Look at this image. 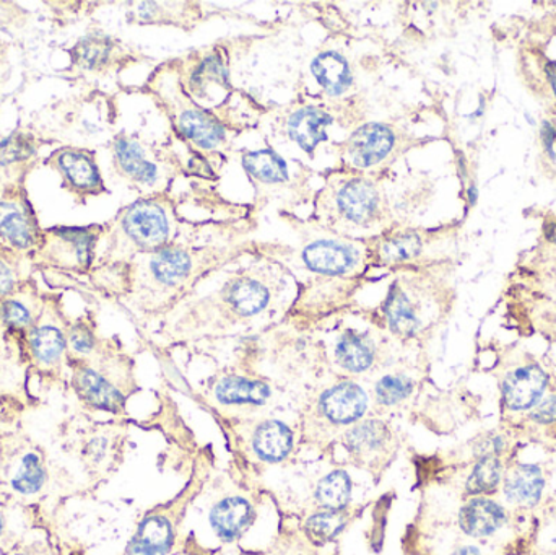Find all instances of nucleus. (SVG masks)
<instances>
[{
    "mask_svg": "<svg viewBox=\"0 0 556 555\" xmlns=\"http://www.w3.org/2000/svg\"><path fill=\"white\" fill-rule=\"evenodd\" d=\"M227 248H192L173 243L132 260V293L143 310L162 308L185 295L199 277L233 257Z\"/></svg>",
    "mask_w": 556,
    "mask_h": 555,
    "instance_id": "1",
    "label": "nucleus"
},
{
    "mask_svg": "<svg viewBox=\"0 0 556 555\" xmlns=\"http://www.w3.org/2000/svg\"><path fill=\"white\" fill-rule=\"evenodd\" d=\"M314 205V224L345 237L356 230L382 227L389 215L378 181L371 175L346 168L326 178Z\"/></svg>",
    "mask_w": 556,
    "mask_h": 555,
    "instance_id": "2",
    "label": "nucleus"
},
{
    "mask_svg": "<svg viewBox=\"0 0 556 555\" xmlns=\"http://www.w3.org/2000/svg\"><path fill=\"white\" fill-rule=\"evenodd\" d=\"M104 230L110 260L155 253L175 243L179 230L175 201L166 194L140 199L123 209Z\"/></svg>",
    "mask_w": 556,
    "mask_h": 555,
    "instance_id": "3",
    "label": "nucleus"
},
{
    "mask_svg": "<svg viewBox=\"0 0 556 555\" xmlns=\"http://www.w3.org/2000/svg\"><path fill=\"white\" fill-rule=\"evenodd\" d=\"M147 87L152 88L153 93L162 100L176 133L182 139L208 153L220 152L228 147L230 134L225 124L192 100L176 72L173 74L168 68L160 67Z\"/></svg>",
    "mask_w": 556,
    "mask_h": 555,
    "instance_id": "4",
    "label": "nucleus"
},
{
    "mask_svg": "<svg viewBox=\"0 0 556 555\" xmlns=\"http://www.w3.org/2000/svg\"><path fill=\"white\" fill-rule=\"evenodd\" d=\"M304 230L300 251L303 266L324 277H353L369 266L368 241L355 240L314 224Z\"/></svg>",
    "mask_w": 556,
    "mask_h": 555,
    "instance_id": "5",
    "label": "nucleus"
},
{
    "mask_svg": "<svg viewBox=\"0 0 556 555\" xmlns=\"http://www.w3.org/2000/svg\"><path fill=\"white\" fill-rule=\"evenodd\" d=\"M114 168L127 181L150 195L162 194L175 176V165L162 150L136 136H119L113 146Z\"/></svg>",
    "mask_w": 556,
    "mask_h": 555,
    "instance_id": "6",
    "label": "nucleus"
},
{
    "mask_svg": "<svg viewBox=\"0 0 556 555\" xmlns=\"http://www.w3.org/2000/svg\"><path fill=\"white\" fill-rule=\"evenodd\" d=\"M104 227H61L42 231V241L35 251L36 263L65 270H87L94 256Z\"/></svg>",
    "mask_w": 556,
    "mask_h": 555,
    "instance_id": "7",
    "label": "nucleus"
},
{
    "mask_svg": "<svg viewBox=\"0 0 556 555\" xmlns=\"http://www.w3.org/2000/svg\"><path fill=\"white\" fill-rule=\"evenodd\" d=\"M401 137L389 124L369 123L356 127L352 136L342 143L343 168L352 172L368 173L388 165L395 155Z\"/></svg>",
    "mask_w": 556,
    "mask_h": 555,
    "instance_id": "8",
    "label": "nucleus"
},
{
    "mask_svg": "<svg viewBox=\"0 0 556 555\" xmlns=\"http://www.w3.org/2000/svg\"><path fill=\"white\" fill-rule=\"evenodd\" d=\"M276 289L264 270L248 269L225 282L217 293L218 308L233 321L256 318L273 305Z\"/></svg>",
    "mask_w": 556,
    "mask_h": 555,
    "instance_id": "9",
    "label": "nucleus"
},
{
    "mask_svg": "<svg viewBox=\"0 0 556 555\" xmlns=\"http://www.w3.org/2000/svg\"><path fill=\"white\" fill-rule=\"evenodd\" d=\"M343 446L350 459L359 468H388L395 452V436L388 424L366 419L350 427L343 437Z\"/></svg>",
    "mask_w": 556,
    "mask_h": 555,
    "instance_id": "10",
    "label": "nucleus"
},
{
    "mask_svg": "<svg viewBox=\"0 0 556 555\" xmlns=\"http://www.w3.org/2000/svg\"><path fill=\"white\" fill-rule=\"evenodd\" d=\"M41 241L42 231L28 199L13 186L0 198V243L29 253L38 250Z\"/></svg>",
    "mask_w": 556,
    "mask_h": 555,
    "instance_id": "11",
    "label": "nucleus"
},
{
    "mask_svg": "<svg viewBox=\"0 0 556 555\" xmlns=\"http://www.w3.org/2000/svg\"><path fill=\"white\" fill-rule=\"evenodd\" d=\"M74 387L78 398L94 409L121 413L126 404V394L103 361L75 358Z\"/></svg>",
    "mask_w": 556,
    "mask_h": 555,
    "instance_id": "12",
    "label": "nucleus"
},
{
    "mask_svg": "<svg viewBox=\"0 0 556 555\" xmlns=\"http://www.w3.org/2000/svg\"><path fill=\"white\" fill-rule=\"evenodd\" d=\"M48 163L61 175L62 186L77 198L85 199L106 191L94 153L90 150L65 147L54 152Z\"/></svg>",
    "mask_w": 556,
    "mask_h": 555,
    "instance_id": "13",
    "label": "nucleus"
},
{
    "mask_svg": "<svg viewBox=\"0 0 556 555\" xmlns=\"http://www.w3.org/2000/svg\"><path fill=\"white\" fill-rule=\"evenodd\" d=\"M382 323L401 339H412L425 328V305L421 295L405 280H395L381 305Z\"/></svg>",
    "mask_w": 556,
    "mask_h": 555,
    "instance_id": "14",
    "label": "nucleus"
},
{
    "mask_svg": "<svg viewBox=\"0 0 556 555\" xmlns=\"http://www.w3.org/2000/svg\"><path fill=\"white\" fill-rule=\"evenodd\" d=\"M368 394L353 381H340L320 394L317 416L330 427H349L359 422L368 411Z\"/></svg>",
    "mask_w": 556,
    "mask_h": 555,
    "instance_id": "15",
    "label": "nucleus"
},
{
    "mask_svg": "<svg viewBox=\"0 0 556 555\" xmlns=\"http://www.w3.org/2000/svg\"><path fill=\"white\" fill-rule=\"evenodd\" d=\"M26 342L33 361L42 370L58 368L67 354V332L49 308H42L38 321L26 335Z\"/></svg>",
    "mask_w": 556,
    "mask_h": 555,
    "instance_id": "16",
    "label": "nucleus"
},
{
    "mask_svg": "<svg viewBox=\"0 0 556 555\" xmlns=\"http://www.w3.org/2000/svg\"><path fill=\"white\" fill-rule=\"evenodd\" d=\"M547 374L538 365H526L511 371L503 381V403L513 413L538 406L547 388Z\"/></svg>",
    "mask_w": 556,
    "mask_h": 555,
    "instance_id": "17",
    "label": "nucleus"
},
{
    "mask_svg": "<svg viewBox=\"0 0 556 555\" xmlns=\"http://www.w3.org/2000/svg\"><path fill=\"white\" fill-rule=\"evenodd\" d=\"M333 117L323 108L304 104L288 113L285 119V133L291 142L296 143L303 152L313 153L320 142L329 139L327 129Z\"/></svg>",
    "mask_w": 556,
    "mask_h": 555,
    "instance_id": "18",
    "label": "nucleus"
},
{
    "mask_svg": "<svg viewBox=\"0 0 556 555\" xmlns=\"http://www.w3.org/2000/svg\"><path fill=\"white\" fill-rule=\"evenodd\" d=\"M243 168L257 191L276 195L291 186V173L288 163L274 150H256L243 155Z\"/></svg>",
    "mask_w": 556,
    "mask_h": 555,
    "instance_id": "19",
    "label": "nucleus"
},
{
    "mask_svg": "<svg viewBox=\"0 0 556 555\" xmlns=\"http://www.w3.org/2000/svg\"><path fill=\"white\" fill-rule=\"evenodd\" d=\"M214 85L220 90H227L230 87L228 64L218 49H208L202 52L201 58L195 59V64L189 72L188 81L182 87L191 94L192 100L195 98V101H214V94H212Z\"/></svg>",
    "mask_w": 556,
    "mask_h": 555,
    "instance_id": "20",
    "label": "nucleus"
},
{
    "mask_svg": "<svg viewBox=\"0 0 556 555\" xmlns=\"http://www.w3.org/2000/svg\"><path fill=\"white\" fill-rule=\"evenodd\" d=\"M378 348L369 332L346 329L336 345V362L346 374L362 375L375 365Z\"/></svg>",
    "mask_w": 556,
    "mask_h": 555,
    "instance_id": "21",
    "label": "nucleus"
},
{
    "mask_svg": "<svg viewBox=\"0 0 556 555\" xmlns=\"http://www.w3.org/2000/svg\"><path fill=\"white\" fill-rule=\"evenodd\" d=\"M48 468L38 450L26 446L9 466V484L20 495H36L48 482Z\"/></svg>",
    "mask_w": 556,
    "mask_h": 555,
    "instance_id": "22",
    "label": "nucleus"
},
{
    "mask_svg": "<svg viewBox=\"0 0 556 555\" xmlns=\"http://www.w3.org/2000/svg\"><path fill=\"white\" fill-rule=\"evenodd\" d=\"M214 396L222 406H264L273 391L264 381L228 375L215 384Z\"/></svg>",
    "mask_w": 556,
    "mask_h": 555,
    "instance_id": "23",
    "label": "nucleus"
},
{
    "mask_svg": "<svg viewBox=\"0 0 556 555\" xmlns=\"http://www.w3.org/2000/svg\"><path fill=\"white\" fill-rule=\"evenodd\" d=\"M253 505L241 497H228L212 508L211 524L220 540L235 541L253 525Z\"/></svg>",
    "mask_w": 556,
    "mask_h": 555,
    "instance_id": "24",
    "label": "nucleus"
},
{
    "mask_svg": "<svg viewBox=\"0 0 556 555\" xmlns=\"http://www.w3.org/2000/svg\"><path fill=\"white\" fill-rule=\"evenodd\" d=\"M311 72L317 85L329 97L346 93L353 84L352 68L349 61L339 51H323L311 62Z\"/></svg>",
    "mask_w": 556,
    "mask_h": 555,
    "instance_id": "25",
    "label": "nucleus"
},
{
    "mask_svg": "<svg viewBox=\"0 0 556 555\" xmlns=\"http://www.w3.org/2000/svg\"><path fill=\"white\" fill-rule=\"evenodd\" d=\"M459 524L464 533L469 537H492L506 524V514L496 502L482 497L472 499L460 510Z\"/></svg>",
    "mask_w": 556,
    "mask_h": 555,
    "instance_id": "26",
    "label": "nucleus"
},
{
    "mask_svg": "<svg viewBox=\"0 0 556 555\" xmlns=\"http://www.w3.org/2000/svg\"><path fill=\"white\" fill-rule=\"evenodd\" d=\"M175 541L172 521L163 515H150L140 524L127 554L166 555Z\"/></svg>",
    "mask_w": 556,
    "mask_h": 555,
    "instance_id": "27",
    "label": "nucleus"
},
{
    "mask_svg": "<svg viewBox=\"0 0 556 555\" xmlns=\"http://www.w3.org/2000/svg\"><path fill=\"white\" fill-rule=\"evenodd\" d=\"M293 449V432L281 420H264L254 429L253 450L267 463L283 462Z\"/></svg>",
    "mask_w": 556,
    "mask_h": 555,
    "instance_id": "28",
    "label": "nucleus"
},
{
    "mask_svg": "<svg viewBox=\"0 0 556 555\" xmlns=\"http://www.w3.org/2000/svg\"><path fill=\"white\" fill-rule=\"evenodd\" d=\"M544 488V472L535 465L516 466L506 476L505 495L513 504L525 505V507L538 504Z\"/></svg>",
    "mask_w": 556,
    "mask_h": 555,
    "instance_id": "29",
    "label": "nucleus"
},
{
    "mask_svg": "<svg viewBox=\"0 0 556 555\" xmlns=\"http://www.w3.org/2000/svg\"><path fill=\"white\" fill-rule=\"evenodd\" d=\"M119 46L103 35H90L74 48V61L87 71H104L116 62Z\"/></svg>",
    "mask_w": 556,
    "mask_h": 555,
    "instance_id": "30",
    "label": "nucleus"
},
{
    "mask_svg": "<svg viewBox=\"0 0 556 555\" xmlns=\"http://www.w3.org/2000/svg\"><path fill=\"white\" fill-rule=\"evenodd\" d=\"M3 325L12 329H29L36 325L42 310L38 308V300L20 289L9 299L2 300Z\"/></svg>",
    "mask_w": 556,
    "mask_h": 555,
    "instance_id": "31",
    "label": "nucleus"
},
{
    "mask_svg": "<svg viewBox=\"0 0 556 555\" xmlns=\"http://www.w3.org/2000/svg\"><path fill=\"white\" fill-rule=\"evenodd\" d=\"M352 497V479L342 469L329 472L316 488V501L326 510H343Z\"/></svg>",
    "mask_w": 556,
    "mask_h": 555,
    "instance_id": "32",
    "label": "nucleus"
},
{
    "mask_svg": "<svg viewBox=\"0 0 556 555\" xmlns=\"http://www.w3.org/2000/svg\"><path fill=\"white\" fill-rule=\"evenodd\" d=\"M36 153V143L33 137L26 134H12L0 140V172L12 178V173L22 169L25 163Z\"/></svg>",
    "mask_w": 556,
    "mask_h": 555,
    "instance_id": "33",
    "label": "nucleus"
},
{
    "mask_svg": "<svg viewBox=\"0 0 556 555\" xmlns=\"http://www.w3.org/2000/svg\"><path fill=\"white\" fill-rule=\"evenodd\" d=\"M414 393V380L404 374H388L375 384V398L379 407H394Z\"/></svg>",
    "mask_w": 556,
    "mask_h": 555,
    "instance_id": "34",
    "label": "nucleus"
},
{
    "mask_svg": "<svg viewBox=\"0 0 556 555\" xmlns=\"http://www.w3.org/2000/svg\"><path fill=\"white\" fill-rule=\"evenodd\" d=\"M346 521L349 518L342 510H324L307 518L304 530L313 543H329L330 540L342 533Z\"/></svg>",
    "mask_w": 556,
    "mask_h": 555,
    "instance_id": "35",
    "label": "nucleus"
},
{
    "mask_svg": "<svg viewBox=\"0 0 556 555\" xmlns=\"http://www.w3.org/2000/svg\"><path fill=\"white\" fill-rule=\"evenodd\" d=\"M23 253L0 243V299L5 300L23 286Z\"/></svg>",
    "mask_w": 556,
    "mask_h": 555,
    "instance_id": "36",
    "label": "nucleus"
},
{
    "mask_svg": "<svg viewBox=\"0 0 556 555\" xmlns=\"http://www.w3.org/2000/svg\"><path fill=\"white\" fill-rule=\"evenodd\" d=\"M503 468L498 456L480 458L473 468L472 475L467 479L466 491L470 495L490 494L496 491L502 482Z\"/></svg>",
    "mask_w": 556,
    "mask_h": 555,
    "instance_id": "37",
    "label": "nucleus"
},
{
    "mask_svg": "<svg viewBox=\"0 0 556 555\" xmlns=\"http://www.w3.org/2000/svg\"><path fill=\"white\" fill-rule=\"evenodd\" d=\"M68 349L75 358H88L97 352V336L87 323H77L67 331Z\"/></svg>",
    "mask_w": 556,
    "mask_h": 555,
    "instance_id": "38",
    "label": "nucleus"
},
{
    "mask_svg": "<svg viewBox=\"0 0 556 555\" xmlns=\"http://www.w3.org/2000/svg\"><path fill=\"white\" fill-rule=\"evenodd\" d=\"M506 440L502 436H489L480 440L477 446V456L479 458H489V456H498L505 450Z\"/></svg>",
    "mask_w": 556,
    "mask_h": 555,
    "instance_id": "39",
    "label": "nucleus"
},
{
    "mask_svg": "<svg viewBox=\"0 0 556 555\" xmlns=\"http://www.w3.org/2000/svg\"><path fill=\"white\" fill-rule=\"evenodd\" d=\"M531 420L538 424L556 422V396L548 398L532 411Z\"/></svg>",
    "mask_w": 556,
    "mask_h": 555,
    "instance_id": "40",
    "label": "nucleus"
},
{
    "mask_svg": "<svg viewBox=\"0 0 556 555\" xmlns=\"http://www.w3.org/2000/svg\"><path fill=\"white\" fill-rule=\"evenodd\" d=\"M544 126L545 147H547V152L551 153V155H554V152H552V143H554L555 140V130L552 129L551 124H544Z\"/></svg>",
    "mask_w": 556,
    "mask_h": 555,
    "instance_id": "41",
    "label": "nucleus"
},
{
    "mask_svg": "<svg viewBox=\"0 0 556 555\" xmlns=\"http://www.w3.org/2000/svg\"><path fill=\"white\" fill-rule=\"evenodd\" d=\"M547 72L548 78H551L552 85H554V90L556 94V62H548Z\"/></svg>",
    "mask_w": 556,
    "mask_h": 555,
    "instance_id": "42",
    "label": "nucleus"
},
{
    "mask_svg": "<svg viewBox=\"0 0 556 555\" xmlns=\"http://www.w3.org/2000/svg\"><path fill=\"white\" fill-rule=\"evenodd\" d=\"M453 555H482L480 554V551L477 550V547H459V550L456 551Z\"/></svg>",
    "mask_w": 556,
    "mask_h": 555,
    "instance_id": "43",
    "label": "nucleus"
},
{
    "mask_svg": "<svg viewBox=\"0 0 556 555\" xmlns=\"http://www.w3.org/2000/svg\"><path fill=\"white\" fill-rule=\"evenodd\" d=\"M9 178V176L5 175V173L0 172V198H2L3 194H5L9 189H12L13 186H7L5 179Z\"/></svg>",
    "mask_w": 556,
    "mask_h": 555,
    "instance_id": "44",
    "label": "nucleus"
},
{
    "mask_svg": "<svg viewBox=\"0 0 556 555\" xmlns=\"http://www.w3.org/2000/svg\"><path fill=\"white\" fill-rule=\"evenodd\" d=\"M545 235H547L548 240L552 243L556 244V224L547 225V230H545Z\"/></svg>",
    "mask_w": 556,
    "mask_h": 555,
    "instance_id": "45",
    "label": "nucleus"
},
{
    "mask_svg": "<svg viewBox=\"0 0 556 555\" xmlns=\"http://www.w3.org/2000/svg\"><path fill=\"white\" fill-rule=\"evenodd\" d=\"M0 323H3L2 299H0Z\"/></svg>",
    "mask_w": 556,
    "mask_h": 555,
    "instance_id": "46",
    "label": "nucleus"
},
{
    "mask_svg": "<svg viewBox=\"0 0 556 555\" xmlns=\"http://www.w3.org/2000/svg\"><path fill=\"white\" fill-rule=\"evenodd\" d=\"M3 531V515L2 512H0V534H2Z\"/></svg>",
    "mask_w": 556,
    "mask_h": 555,
    "instance_id": "47",
    "label": "nucleus"
},
{
    "mask_svg": "<svg viewBox=\"0 0 556 555\" xmlns=\"http://www.w3.org/2000/svg\"><path fill=\"white\" fill-rule=\"evenodd\" d=\"M13 555H28V554H26V553H15Z\"/></svg>",
    "mask_w": 556,
    "mask_h": 555,
    "instance_id": "48",
    "label": "nucleus"
},
{
    "mask_svg": "<svg viewBox=\"0 0 556 555\" xmlns=\"http://www.w3.org/2000/svg\"><path fill=\"white\" fill-rule=\"evenodd\" d=\"M0 62H2V55H0Z\"/></svg>",
    "mask_w": 556,
    "mask_h": 555,
    "instance_id": "49",
    "label": "nucleus"
}]
</instances>
